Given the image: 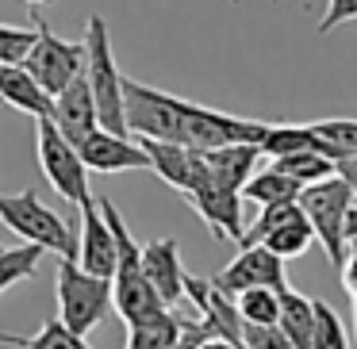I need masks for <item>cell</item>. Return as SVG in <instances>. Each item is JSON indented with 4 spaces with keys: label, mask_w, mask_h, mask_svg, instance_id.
Segmentation results:
<instances>
[{
    "label": "cell",
    "mask_w": 357,
    "mask_h": 349,
    "mask_svg": "<svg viewBox=\"0 0 357 349\" xmlns=\"http://www.w3.org/2000/svg\"><path fill=\"white\" fill-rule=\"evenodd\" d=\"M234 307H238L242 323H277L280 292L277 288H246V292L234 295Z\"/></svg>",
    "instance_id": "cell-23"
},
{
    "label": "cell",
    "mask_w": 357,
    "mask_h": 349,
    "mask_svg": "<svg viewBox=\"0 0 357 349\" xmlns=\"http://www.w3.org/2000/svg\"><path fill=\"white\" fill-rule=\"evenodd\" d=\"M196 349H242V346H234V341H227V338H208L204 346H196Z\"/></svg>",
    "instance_id": "cell-32"
},
{
    "label": "cell",
    "mask_w": 357,
    "mask_h": 349,
    "mask_svg": "<svg viewBox=\"0 0 357 349\" xmlns=\"http://www.w3.org/2000/svg\"><path fill=\"white\" fill-rule=\"evenodd\" d=\"M50 119H54V127L73 142V146H77L93 127H100V123H96V100H93V88H89L85 73H77L62 93H54Z\"/></svg>",
    "instance_id": "cell-12"
},
{
    "label": "cell",
    "mask_w": 357,
    "mask_h": 349,
    "mask_svg": "<svg viewBox=\"0 0 357 349\" xmlns=\"http://www.w3.org/2000/svg\"><path fill=\"white\" fill-rule=\"evenodd\" d=\"M265 246L273 249L277 257H284V261H292V257H303L311 249V242H315V231H311L307 215H303V208L296 211V215H288L284 223H277L269 234H265Z\"/></svg>",
    "instance_id": "cell-20"
},
{
    "label": "cell",
    "mask_w": 357,
    "mask_h": 349,
    "mask_svg": "<svg viewBox=\"0 0 357 349\" xmlns=\"http://www.w3.org/2000/svg\"><path fill=\"white\" fill-rule=\"evenodd\" d=\"M342 284H346V292H349V300H357V249H349V257H346V265H342Z\"/></svg>",
    "instance_id": "cell-30"
},
{
    "label": "cell",
    "mask_w": 357,
    "mask_h": 349,
    "mask_svg": "<svg viewBox=\"0 0 357 349\" xmlns=\"http://www.w3.org/2000/svg\"><path fill=\"white\" fill-rule=\"evenodd\" d=\"M280 330H284L292 349H311V330H315V300L284 288L280 292V315H277Z\"/></svg>",
    "instance_id": "cell-18"
},
{
    "label": "cell",
    "mask_w": 357,
    "mask_h": 349,
    "mask_svg": "<svg viewBox=\"0 0 357 349\" xmlns=\"http://www.w3.org/2000/svg\"><path fill=\"white\" fill-rule=\"evenodd\" d=\"M27 4H47V0H27Z\"/></svg>",
    "instance_id": "cell-34"
},
{
    "label": "cell",
    "mask_w": 357,
    "mask_h": 349,
    "mask_svg": "<svg viewBox=\"0 0 357 349\" xmlns=\"http://www.w3.org/2000/svg\"><path fill=\"white\" fill-rule=\"evenodd\" d=\"M0 223L12 234H20L24 242H35L47 254L58 257H77V234L70 231L62 215L50 203H43V196L35 188H24L16 196L0 192Z\"/></svg>",
    "instance_id": "cell-2"
},
{
    "label": "cell",
    "mask_w": 357,
    "mask_h": 349,
    "mask_svg": "<svg viewBox=\"0 0 357 349\" xmlns=\"http://www.w3.org/2000/svg\"><path fill=\"white\" fill-rule=\"evenodd\" d=\"M24 70L47 88L50 96L62 93L77 73H85V39L73 42L50 31V24L43 16H35V42L24 54Z\"/></svg>",
    "instance_id": "cell-6"
},
{
    "label": "cell",
    "mask_w": 357,
    "mask_h": 349,
    "mask_svg": "<svg viewBox=\"0 0 357 349\" xmlns=\"http://www.w3.org/2000/svg\"><path fill=\"white\" fill-rule=\"evenodd\" d=\"M0 104H12L24 116L43 119L54 108V96L24 70V62H8V65H0Z\"/></svg>",
    "instance_id": "cell-14"
},
{
    "label": "cell",
    "mask_w": 357,
    "mask_h": 349,
    "mask_svg": "<svg viewBox=\"0 0 357 349\" xmlns=\"http://www.w3.org/2000/svg\"><path fill=\"white\" fill-rule=\"evenodd\" d=\"M211 284L227 295H238V292H246V288H277V292H284L288 288L284 257H277L265 242L238 246V257H234L223 272H215Z\"/></svg>",
    "instance_id": "cell-8"
},
{
    "label": "cell",
    "mask_w": 357,
    "mask_h": 349,
    "mask_svg": "<svg viewBox=\"0 0 357 349\" xmlns=\"http://www.w3.org/2000/svg\"><path fill=\"white\" fill-rule=\"evenodd\" d=\"M200 154H204L208 173L219 185L242 192V185L250 180L257 157H261V146H257V142H227V146H211V150H200Z\"/></svg>",
    "instance_id": "cell-15"
},
{
    "label": "cell",
    "mask_w": 357,
    "mask_h": 349,
    "mask_svg": "<svg viewBox=\"0 0 357 349\" xmlns=\"http://www.w3.org/2000/svg\"><path fill=\"white\" fill-rule=\"evenodd\" d=\"M311 349H349L346 326H342L338 311L326 300H315V330H311Z\"/></svg>",
    "instance_id": "cell-24"
},
{
    "label": "cell",
    "mask_w": 357,
    "mask_h": 349,
    "mask_svg": "<svg viewBox=\"0 0 357 349\" xmlns=\"http://www.w3.org/2000/svg\"><path fill=\"white\" fill-rule=\"evenodd\" d=\"M242 349H292L280 323H242Z\"/></svg>",
    "instance_id": "cell-26"
},
{
    "label": "cell",
    "mask_w": 357,
    "mask_h": 349,
    "mask_svg": "<svg viewBox=\"0 0 357 349\" xmlns=\"http://www.w3.org/2000/svg\"><path fill=\"white\" fill-rule=\"evenodd\" d=\"M85 77L96 100V123L116 134H131L127 131V108H123V70L116 65V50H112V35L104 16H89L85 24Z\"/></svg>",
    "instance_id": "cell-1"
},
{
    "label": "cell",
    "mask_w": 357,
    "mask_h": 349,
    "mask_svg": "<svg viewBox=\"0 0 357 349\" xmlns=\"http://www.w3.org/2000/svg\"><path fill=\"white\" fill-rule=\"evenodd\" d=\"M81 231H77V265L96 277H112L116 272V238L112 226L100 211V200L81 203Z\"/></svg>",
    "instance_id": "cell-10"
},
{
    "label": "cell",
    "mask_w": 357,
    "mask_h": 349,
    "mask_svg": "<svg viewBox=\"0 0 357 349\" xmlns=\"http://www.w3.org/2000/svg\"><path fill=\"white\" fill-rule=\"evenodd\" d=\"M24 349H89L85 334H73L62 318H47L31 338H24Z\"/></svg>",
    "instance_id": "cell-25"
},
{
    "label": "cell",
    "mask_w": 357,
    "mask_h": 349,
    "mask_svg": "<svg viewBox=\"0 0 357 349\" xmlns=\"http://www.w3.org/2000/svg\"><path fill=\"white\" fill-rule=\"evenodd\" d=\"M54 295H58V318L73 334H89L112 311V277H96V272L81 269L77 257H62Z\"/></svg>",
    "instance_id": "cell-3"
},
{
    "label": "cell",
    "mask_w": 357,
    "mask_h": 349,
    "mask_svg": "<svg viewBox=\"0 0 357 349\" xmlns=\"http://www.w3.org/2000/svg\"><path fill=\"white\" fill-rule=\"evenodd\" d=\"M139 139V134H135ZM142 150L150 154V173L165 180L169 188L185 192L188 180H192V165H196V146H185V142H165V139H139Z\"/></svg>",
    "instance_id": "cell-16"
},
{
    "label": "cell",
    "mask_w": 357,
    "mask_h": 349,
    "mask_svg": "<svg viewBox=\"0 0 357 349\" xmlns=\"http://www.w3.org/2000/svg\"><path fill=\"white\" fill-rule=\"evenodd\" d=\"M346 242H349V249L357 246V200L349 203V211H346Z\"/></svg>",
    "instance_id": "cell-31"
},
{
    "label": "cell",
    "mask_w": 357,
    "mask_h": 349,
    "mask_svg": "<svg viewBox=\"0 0 357 349\" xmlns=\"http://www.w3.org/2000/svg\"><path fill=\"white\" fill-rule=\"evenodd\" d=\"M280 173H288L292 180H300L303 188L315 185V180L331 177L334 173V157H326L323 150H296V154H284V157H273Z\"/></svg>",
    "instance_id": "cell-22"
},
{
    "label": "cell",
    "mask_w": 357,
    "mask_h": 349,
    "mask_svg": "<svg viewBox=\"0 0 357 349\" xmlns=\"http://www.w3.org/2000/svg\"><path fill=\"white\" fill-rule=\"evenodd\" d=\"M35 154H39V169L47 177V185L66 203L81 208V203L93 200V192H89V165L81 162L77 146L58 131L50 116L35 119Z\"/></svg>",
    "instance_id": "cell-5"
},
{
    "label": "cell",
    "mask_w": 357,
    "mask_h": 349,
    "mask_svg": "<svg viewBox=\"0 0 357 349\" xmlns=\"http://www.w3.org/2000/svg\"><path fill=\"white\" fill-rule=\"evenodd\" d=\"M43 254H47V249L35 246V242H24V246H12V249L0 246V295L8 292V288H16L20 280L35 277Z\"/></svg>",
    "instance_id": "cell-21"
},
{
    "label": "cell",
    "mask_w": 357,
    "mask_h": 349,
    "mask_svg": "<svg viewBox=\"0 0 357 349\" xmlns=\"http://www.w3.org/2000/svg\"><path fill=\"white\" fill-rule=\"evenodd\" d=\"M354 326H357V300H354Z\"/></svg>",
    "instance_id": "cell-33"
},
{
    "label": "cell",
    "mask_w": 357,
    "mask_h": 349,
    "mask_svg": "<svg viewBox=\"0 0 357 349\" xmlns=\"http://www.w3.org/2000/svg\"><path fill=\"white\" fill-rule=\"evenodd\" d=\"M112 307L123 323H135V318H146L154 311L169 307V303L158 295V288L146 280V272L139 265V269H119L112 277Z\"/></svg>",
    "instance_id": "cell-13"
},
{
    "label": "cell",
    "mask_w": 357,
    "mask_h": 349,
    "mask_svg": "<svg viewBox=\"0 0 357 349\" xmlns=\"http://www.w3.org/2000/svg\"><path fill=\"white\" fill-rule=\"evenodd\" d=\"M185 196H188V203L196 208V215L211 226L215 238H234V242L242 238V231H246V223H242V192L238 188L219 185V180L211 177L200 150H196L192 180H188Z\"/></svg>",
    "instance_id": "cell-7"
},
{
    "label": "cell",
    "mask_w": 357,
    "mask_h": 349,
    "mask_svg": "<svg viewBox=\"0 0 357 349\" xmlns=\"http://www.w3.org/2000/svg\"><path fill=\"white\" fill-rule=\"evenodd\" d=\"M300 192H303L300 180H292L288 173H280L277 165H269V169H261V173H250V180L242 185V200L257 203V208H265V203L300 200Z\"/></svg>",
    "instance_id": "cell-19"
},
{
    "label": "cell",
    "mask_w": 357,
    "mask_h": 349,
    "mask_svg": "<svg viewBox=\"0 0 357 349\" xmlns=\"http://www.w3.org/2000/svg\"><path fill=\"white\" fill-rule=\"evenodd\" d=\"M354 200H357L354 188H349L338 173L315 180V185H307L300 192V208H303V215H307L311 231H315V242H323V249H326V257H331L334 269H342L346 257H349L346 211H349Z\"/></svg>",
    "instance_id": "cell-4"
},
{
    "label": "cell",
    "mask_w": 357,
    "mask_h": 349,
    "mask_svg": "<svg viewBox=\"0 0 357 349\" xmlns=\"http://www.w3.org/2000/svg\"><path fill=\"white\" fill-rule=\"evenodd\" d=\"M354 249H357V246H354Z\"/></svg>",
    "instance_id": "cell-35"
},
{
    "label": "cell",
    "mask_w": 357,
    "mask_h": 349,
    "mask_svg": "<svg viewBox=\"0 0 357 349\" xmlns=\"http://www.w3.org/2000/svg\"><path fill=\"white\" fill-rule=\"evenodd\" d=\"M349 20H357V0H326V12H323V20H319V35L349 24Z\"/></svg>",
    "instance_id": "cell-29"
},
{
    "label": "cell",
    "mask_w": 357,
    "mask_h": 349,
    "mask_svg": "<svg viewBox=\"0 0 357 349\" xmlns=\"http://www.w3.org/2000/svg\"><path fill=\"white\" fill-rule=\"evenodd\" d=\"M81 162L89 173H150V154L135 134H116L108 127H93L85 139L77 142Z\"/></svg>",
    "instance_id": "cell-9"
},
{
    "label": "cell",
    "mask_w": 357,
    "mask_h": 349,
    "mask_svg": "<svg viewBox=\"0 0 357 349\" xmlns=\"http://www.w3.org/2000/svg\"><path fill=\"white\" fill-rule=\"evenodd\" d=\"M31 42H35V27H4L0 24V65L24 62Z\"/></svg>",
    "instance_id": "cell-28"
},
{
    "label": "cell",
    "mask_w": 357,
    "mask_h": 349,
    "mask_svg": "<svg viewBox=\"0 0 357 349\" xmlns=\"http://www.w3.org/2000/svg\"><path fill=\"white\" fill-rule=\"evenodd\" d=\"M181 334L177 307H162L146 318L127 323V349H173Z\"/></svg>",
    "instance_id": "cell-17"
},
{
    "label": "cell",
    "mask_w": 357,
    "mask_h": 349,
    "mask_svg": "<svg viewBox=\"0 0 357 349\" xmlns=\"http://www.w3.org/2000/svg\"><path fill=\"white\" fill-rule=\"evenodd\" d=\"M142 272L158 288L169 307L185 303V265H181V242L177 238H154L142 246Z\"/></svg>",
    "instance_id": "cell-11"
},
{
    "label": "cell",
    "mask_w": 357,
    "mask_h": 349,
    "mask_svg": "<svg viewBox=\"0 0 357 349\" xmlns=\"http://www.w3.org/2000/svg\"><path fill=\"white\" fill-rule=\"evenodd\" d=\"M311 127H315V134H323L326 142H334V146L342 150V157L357 154V119H323V123H311Z\"/></svg>",
    "instance_id": "cell-27"
}]
</instances>
